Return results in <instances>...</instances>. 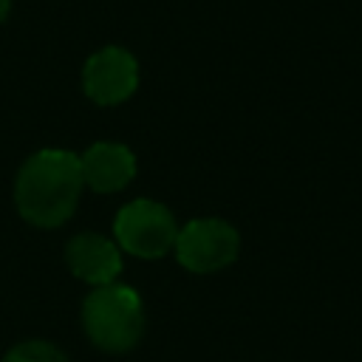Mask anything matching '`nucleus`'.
<instances>
[{"instance_id":"1","label":"nucleus","mask_w":362,"mask_h":362,"mask_svg":"<svg viewBox=\"0 0 362 362\" xmlns=\"http://www.w3.org/2000/svg\"><path fill=\"white\" fill-rule=\"evenodd\" d=\"M82 187L79 156L71 150H40L17 173L14 204L31 226L54 229L74 215Z\"/></svg>"},{"instance_id":"2","label":"nucleus","mask_w":362,"mask_h":362,"mask_svg":"<svg viewBox=\"0 0 362 362\" xmlns=\"http://www.w3.org/2000/svg\"><path fill=\"white\" fill-rule=\"evenodd\" d=\"M82 325L96 348L107 354H124L141 339L144 331L141 297L136 288L122 283L96 286L82 303Z\"/></svg>"},{"instance_id":"3","label":"nucleus","mask_w":362,"mask_h":362,"mask_svg":"<svg viewBox=\"0 0 362 362\" xmlns=\"http://www.w3.org/2000/svg\"><path fill=\"white\" fill-rule=\"evenodd\" d=\"M116 243L136 257H161L175 246V218L173 212L150 198H136L116 212L113 221Z\"/></svg>"},{"instance_id":"4","label":"nucleus","mask_w":362,"mask_h":362,"mask_svg":"<svg viewBox=\"0 0 362 362\" xmlns=\"http://www.w3.org/2000/svg\"><path fill=\"white\" fill-rule=\"evenodd\" d=\"M173 249L184 269L195 274H209L238 260L240 235L223 218H195L178 229Z\"/></svg>"},{"instance_id":"5","label":"nucleus","mask_w":362,"mask_h":362,"mask_svg":"<svg viewBox=\"0 0 362 362\" xmlns=\"http://www.w3.org/2000/svg\"><path fill=\"white\" fill-rule=\"evenodd\" d=\"M139 85L136 57L119 45L99 48L82 68V88L96 105H119L133 96Z\"/></svg>"},{"instance_id":"6","label":"nucleus","mask_w":362,"mask_h":362,"mask_svg":"<svg viewBox=\"0 0 362 362\" xmlns=\"http://www.w3.org/2000/svg\"><path fill=\"white\" fill-rule=\"evenodd\" d=\"M65 263L74 272V277L90 283V286H107L122 272V255L119 246L96 232H79L65 246Z\"/></svg>"},{"instance_id":"7","label":"nucleus","mask_w":362,"mask_h":362,"mask_svg":"<svg viewBox=\"0 0 362 362\" xmlns=\"http://www.w3.org/2000/svg\"><path fill=\"white\" fill-rule=\"evenodd\" d=\"M82 181L96 192H119L136 175V156L119 141H96L79 158Z\"/></svg>"},{"instance_id":"8","label":"nucleus","mask_w":362,"mask_h":362,"mask_svg":"<svg viewBox=\"0 0 362 362\" xmlns=\"http://www.w3.org/2000/svg\"><path fill=\"white\" fill-rule=\"evenodd\" d=\"M3 362H68V356L45 339H25V342H17L3 356Z\"/></svg>"},{"instance_id":"9","label":"nucleus","mask_w":362,"mask_h":362,"mask_svg":"<svg viewBox=\"0 0 362 362\" xmlns=\"http://www.w3.org/2000/svg\"><path fill=\"white\" fill-rule=\"evenodd\" d=\"M8 11H11V0H0V23L8 17Z\"/></svg>"}]
</instances>
